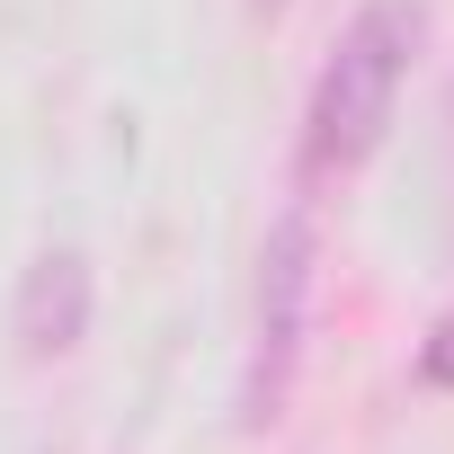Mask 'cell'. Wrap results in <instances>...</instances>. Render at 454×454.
I'll return each mask as SVG.
<instances>
[{
	"label": "cell",
	"instance_id": "6da1fadb",
	"mask_svg": "<svg viewBox=\"0 0 454 454\" xmlns=\"http://www.w3.org/2000/svg\"><path fill=\"white\" fill-rule=\"evenodd\" d=\"M419 36H427L419 0H365V10L348 19V36H339V54H330V72L312 90V116H303V160L312 169H356L383 143Z\"/></svg>",
	"mask_w": 454,
	"mask_h": 454
},
{
	"label": "cell",
	"instance_id": "7a4b0ae2",
	"mask_svg": "<svg viewBox=\"0 0 454 454\" xmlns=\"http://www.w3.org/2000/svg\"><path fill=\"white\" fill-rule=\"evenodd\" d=\"M312 259H321V232L312 214L286 205L277 232H268V259H259V365H250V427H268L294 392V365H303V312H312Z\"/></svg>",
	"mask_w": 454,
	"mask_h": 454
},
{
	"label": "cell",
	"instance_id": "3957f363",
	"mask_svg": "<svg viewBox=\"0 0 454 454\" xmlns=\"http://www.w3.org/2000/svg\"><path fill=\"white\" fill-rule=\"evenodd\" d=\"M10 330H19V356H27V365L72 356V348L90 339V259H81V250H45V259L19 277Z\"/></svg>",
	"mask_w": 454,
	"mask_h": 454
},
{
	"label": "cell",
	"instance_id": "277c9868",
	"mask_svg": "<svg viewBox=\"0 0 454 454\" xmlns=\"http://www.w3.org/2000/svg\"><path fill=\"white\" fill-rule=\"evenodd\" d=\"M419 383H454V321H436V348L419 356Z\"/></svg>",
	"mask_w": 454,
	"mask_h": 454
},
{
	"label": "cell",
	"instance_id": "5b68a950",
	"mask_svg": "<svg viewBox=\"0 0 454 454\" xmlns=\"http://www.w3.org/2000/svg\"><path fill=\"white\" fill-rule=\"evenodd\" d=\"M259 10H286V0H259Z\"/></svg>",
	"mask_w": 454,
	"mask_h": 454
}]
</instances>
